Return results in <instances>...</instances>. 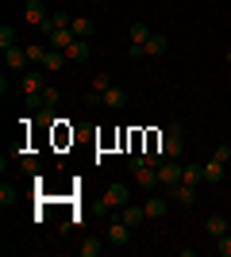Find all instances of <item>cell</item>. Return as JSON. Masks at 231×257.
<instances>
[{
  "instance_id": "484cf974",
  "label": "cell",
  "mask_w": 231,
  "mask_h": 257,
  "mask_svg": "<svg viewBox=\"0 0 231 257\" xmlns=\"http://www.w3.org/2000/svg\"><path fill=\"white\" fill-rule=\"evenodd\" d=\"M212 158H216V161H223V165H227V158H231V146H216V154H212Z\"/></svg>"
},
{
  "instance_id": "d4e9b609",
  "label": "cell",
  "mask_w": 231,
  "mask_h": 257,
  "mask_svg": "<svg viewBox=\"0 0 231 257\" xmlns=\"http://www.w3.org/2000/svg\"><path fill=\"white\" fill-rule=\"evenodd\" d=\"M50 20H54V27H69V23H73V20H69V12H54Z\"/></svg>"
},
{
  "instance_id": "3957f363",
  "label": "cell",
  "mask_w": 231,
  "mask_h": 257,
  "mask_svg": "<svg viewBox=\"0 0 231 257\" xmlns=\"http://www.w3.org/2000/svg\"><path fill=\"white\" fill-rule=\"evenodd\" d=\"M46 69L43 65H39V69H27V73H23V92H27V96H39V92H43L46 88Z\"/></svg>"
},
{
  "instance_id": "4fadbf2b",
  "label": "cell",
  "mask_w": 231,
  "mask_h": 257,
  "mask_svg": "<svg viewBox=\"0 0 231 257\" xmlns=\"http://www.w3.org/2000/svg\"><path fill=\"white\" fill-rule=\"evenodd\" d=\"M69 31H73L77 39H93V31H97V27H93V20H89V16H77V20L69 23Z\"/></svg>"
},
{
  "instance_id": "6da1fadb",
  "label": "cell",
  "mask_w": 231,
  "mask_h": 257,
  "mask_svg": "<svg viewBox=\"0 0 231 257\" xmlns=\"http://www.w3.org/2000/svg\"><path fill=\"white\" fill-rule=\"evenodd\" d=\"M127 200H131V184H108L104 196H100V207L104 211H120Z\"/></svg>"
},
{
  "instance_id": "d6986e66",
  "label": "cell",
  "mask_w": 231,
  "mask_h": 257,
  "mask_svg": "<svg viewBox=\"0 0 231 257\" xmlns=\"http://www.w3.org/2000/svg\"><path fill=\"white\" fill-rule=\"evenodd\" d=\"M23 50H27V62L43 65V58H46V50H50V46H43V43H27V46H23Z\"/></svg>"
},
{
  "instance_id": "4316f807",
  "label": "cell",
  "mask_w": 231,
  "mask_h": 257,
  "mask_svg": "<svg viewBox=\"0 0 231 257\" xmlns=\"http://www.w3.org/2000/svg\"><path fill=\"white\" fill-rule=\"evenodd\" d=\"M12 200H16V192H12L8 184H4V188H0V204H12Z\"/></svg>"
},
{
  "instance_id": "8fae6325",
  "label": "cell",
  "mask_w": 231,
  "mask_h": 257,
  "mask_svg": "<svg viewBox=\"0 0 231 257\" xmlns=\"http://www.w3.org/2000/svg\"><path fill=\"white\" fill-rule=\"evenodd\" d=\"M104 107H112V111H120V107H127V92L112 85L108 92H104Z\"/></svg>"
},
{
  "instance_id": "cb8c5ba5",
  "label": "cell",
  "mask_w": 231,
  "mask_h": 257,
  "mask_svg": "<svg viewBox=\"0 0 231 257\" xmlns=\"http://www.w3.org/2000/svg\"><path fill=\"white\" fill-rule=\"evenodd\" d=\"M216 249H220V257H231V230L223 238H216Z\"/></svg>"
},
{
  "instance_id": "52a82bcc",
  "label": "cell",
  "mask_w": 231,
  "mask_h": 257,
  "mask_svg": "<svg viewBox=\"0 0 231 257\" xmlns=\"http://www.w3.org/2000/svg\"><path fill=\"white\" fill-rule=\"evenodd\" d=\"M108 242H112V246H127V242H131V226L120 223V219H112V226H108Z\"/></svg>"
},
{
  "instance_id": "5b68a950",
  "label": "cell",
  "mask_w": 231,
  "mask_h": 257,
  "mask_svg": "<svg viewBox=\"0 0 231 257\" xmlns=\"http://www.w3.org/2000/svg\"><path fill=\"white\" fill-rule=\"evenodd\" d=\"M116 219H120V223H127L135 230V226H143L146 223V207H135V204H123L120 207V215H116Z\"/></svg>"
},
{
  "instance_id": "30bf717a",
  "label": "cell",
  "mask_w": 231,
  "mask_h": 257,
  "mask_svg": "<svg viewBox=\"0 0 231 257\" xmlns=\"http://www.w3.org/2000/svg\"><path fill=\"white\" fill-rule=\"evenodd\" d=\"M170 192H174V200L177 204H197V184H174V188H170Z\"/></svg>"
},
{
  "instance_id": "2e32d148",
  "label": "cell",
  "mask_w": 231,
  "mask_h": 257,
  "mask_svg": "<svg viewBox=\"0 0 231 257\" xmlns=\"http://www.w3.org/2000/svg\"><path fill=\"white\" fill-rule=\"evenodd\" d=\"M204 230H208L212 238H223V234L231 230V226H227V219H223V215H208V223H204Z\"/></svg>"
},
{
  "instance_id": "83f0119b",
  "label": "cell",
  "mask_w": 231,
  "mask_h": 257,
  "mask_svg": "<svg viewBox=\"0 0 231 257\" xmlns=\"http://www.w3.org/2000/svg\"><path fill=\"white\" fill-rule=\"evenodd\" d=\"M223 62H227V65H231V50H227V54H223Z\"/></svg>"
},
{
  "instance_id": "ffe728a7",
  "label": "cell",
  "mask_w": 231,
  "mask_h": 257,
  "mask_svg": "<svg viewBox=\"0 0 231 257\" xmlns=\"http://www.w3.org/2000/svg\"><path fill=\"white\" fill-rule=\"evenodd\" d=\"M146 39H150V27H146V23H131V43L143 46Z\"/></svg>"
},
{
  "instance_id": "603a6c76",
  "label": "cell",
  "mask_w": 231,
  "mask_h": 257,
  "mask_svg": "<svg viewBox=\"0 0 231 257\" xmlns=\"http://www.w3.org/2000/svg\"><path fill=\"white\" fill-rule=\"evenodd\" d=\"M100 253V242L97 238H85V242H81V257H97Z\"/></svg>"
},
{
  "instance_id": "7a4b0ae2",
  "label": "cell",
  "mask_w": 231,
  "mask_h": 257,
  "mask_svg": "<svg viewBox=\"0 0 231 257\" xmlns=\"http://www.w3.org/2000/svg\"><path fill=\"white\" fill-rule=\"evenodd\" d=\"M181 169H185V165L177 158H166L162 165H158V181H162L166 188H174V184H181Z\"/></svg>"
},
{
  "instance_id": "5bb4252c",
  "label": "cell",
  "mask_w": 231,
  "mask_h": 257,
  "mask_svg": "<svg viewBox=\"0 0 231 257\" xmlns=\"http://www.w3.org/2000/svg\"><path fill=\"white\" fill-rule=\"evenodd\" d=\"M69 58H66V50H46V58H43V69L46 73H54V69H62Z\"/></svg>"
},
{
  "instance_id": "8992f818",
  "label": "cell",
  "mask_w": 231,
  "mask_h": 257,
  "mask_svg": "<svg viewBox=\"0 0 231 257\" xmlns=\"http://www.w3.org/2000/svg\"><path fill=\"white\" fill-rule=\"evenodd\" d=\"M4 62H8V69H16V73H27V50L23 46H12V50H4Z\"/></svg>"
},
{
  "instance_id": "ba28073f",
  "label": "cell",
  "mask_w": 231,
  "mask_h": 257,
  "mask_svg": "<svg viewBox=\"0 0 231 257\" xmlns=\"http://www.w3.org/2000/svg\"><path fill=\"white\" fill-rule=\"evenodd\" d=\"M166 46H170V39H166L162 31H150V39L143 43V50H146V58H162Z\"/></svg>"
},
{
  "instance_id": "ac0fdd59",
  "label": "cell",
  "mask_w": 231,
  "mask_h": 257,
  "mask_svg": "<svg viewBox=\"0 0 231 257\" xmlns=\"http://www.w3.org/2000/svg\"><path fill=\"white\" fill-rule=\"evenodd\" d=\"M143 207H146V219H162V215H166V200H162V196H150Z\"/></svg>"
},
{
  "instance_id": "7c38bea8",
  "label": "cell",
  "mask_w": 231,
  "mask_h": 257,
  "mask_svg": "<svg viewBox=\"0 0 231 257\" xmlns=\"http://www.w3.org/2000/svg\"><path fill=\"white\" fill-rule=\"evenodd\" d=\"M66 58L69 62H89V39H73L69 50H66Z\"/></svg>"
},
{
  "instance_id": "e0dca14e",
  "label": "cell",
  "mask_w": 231,
  "mask_h": 257,
  "mask_svg": "<svg viewBox=\"0 0 231 257\" xmlns=\"http://www.w3.org/2000/svg\"><path fill=\"white\" fill-rule=\"evenodd\" d=\"M204 181H208V184H220L223 181V161H216V158L204 161Z\"/></svg>"
},
{
  "instance_id": "277c9868",
  "label": "cell",
  "mask_w": 231,
  "mask_h": 257,
  "mask_svg": "<svg viewBox=\"0 0 231 257\" xmlns=\"http://www.w3.org/2000/svg\"><path fill=\"white\" fill-rule=\"evenodd\" d=\"M23 20L31 23V27H43V23L50 20V12H46L43 0H27V8H23Z\"/></svg>"
},
{
  "instance_id": "9c48e42d",
  "label": "cell",
  "mask_w": 231,
  "mask_h": 257,
  "mask_svg": "<svg viewBox=\"0 0 231 257\" xmlns=\"http://www.w3.org/2000/svg\"><path fill=\"white\" fill-rule=\"evenodd\" d=\"M73 39H77V35L69 31V27H58V31L46 39V46H50V50H69V43H73Z\"/></svg>"
},
{
  "instance_id": "44dd1931",
  "label": "cell",
  "mask_w": 231,
  "mask_h": 257,
  "mask_svg": "<svg viewBox=\"0 0 231 257\" xmlns=\"http://www.w3.org/2000/svg\"><path fill=\"white\" fill-rule=\"evenodd\" d=\"M16 46V31L12 27H0V50H12Z\"/></svg>"
},
{
  "instance_id": "9a60e30c",
  "label": "cell",
  "mask_w": 231,
  "mask_h": 257,
  "mask_svg": "<svg viewBox=\"0 0 231 257\" xmlns=\"http://www.w3.org/2000/svg\"><path fill=\"white\" fill-rule=\"evenodd\" d=\"M181 181L185 184H200L204 181V165H200V161H189L185 169H181Z\"/></svg>"
},
{
  "instance_id": "7402d4cb",
  "label": "cell",
  "mask_w": 231,
  "mask_h": 257,
  "mask_svg": "<svg viewBox=\"0 0 231 257\" xmlns=\"http://www.w3.org/2000/svg\"><path fill=\"white\" fill-rule=\"evenodd\" d=\"M108 88H112V77L108 73H97V77H93V92H108Z\"/></svg>"
}]
</instances>
